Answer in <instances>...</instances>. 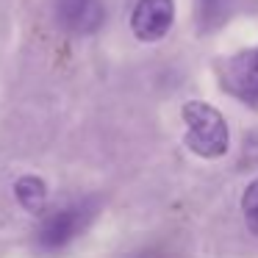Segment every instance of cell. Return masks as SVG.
Segmentation results:
<instances>
[{"label": "cell", "instance_id": "4", "mask_svg": "<svg viewBox=\"0 0 258 258\" xmlns=\"http://www.w3.org/2000/svg\"><path fill=\"white\" fill-rule=\"evenodd\" d=\"M175 20L172 0H136L131 14V31L139 42H158L167 36Z\"/></svg>", "mask_w": 258, "mask_h": 258}, {"label": "cell", "instance_id": "6", "mask_svg": "<svg viewBox=\"0 0 258 258\" xmlns=\"http://www.w3.org/2000/svg\"><path fill=\"white\" fill-rule=\"evenodd\" d=\"M14 197L28 214H42L47 206V186L39 175H23L14 180Z\"/></svg>", "mask_w": 258, "mask_h": 258}, {"label": "cell", "instance_id": "5", "mask_svg": "<svg viewBox=\"0 0 258 258\" xmlns=\"http://www.w3.org/2000/svg\"><path fill=\"white\" fill-rule=\"evenodd\" d=\"M56 14L73 34H92L103 23L100 0H56Z\"/></svg>", "mask_w": 258, "mask_h": 258}, {"label": "cell", "instance_id": "2", "mask_svg": "<svg viewBox=\"0 0 258 258\" xmlns=\"http://www.w3.org/2000/svg\"><path fill=\"white\" fill-rule=\"evenodd\" d=\"M92 203L84 200V203H70V206H61L56 208L53 214H47L42 219L39 230H36V241H39L42 250H61L67 247L81 230L89 225L92 219Z\"/></svg>", "mask_w": 258, "mask_h": 258}, {"label": "cell", "instance_id": "3", "mask_svg": "<svg viewBox=\"0 0 258 258\" xmlns=\"http://www.w3.org/2000/svg\"><path fill=\"white\" fill-rule=\"evenodd\" d=\"M219 78L228 95L250 108H258V47L230 56L219 70Z\"/></svg>", "mask_w": 258, "mask_h": 258}, {"label": "cell", "instance_id": "1", "mask_svg": "<svg viewBox=\"0 0 258 258\" xmlns=\"http://www.w3.org/2000/svg\"><path fill=\"white\" fill-rule=\"evenodd\" d=\"M186 122V147L200 158H222L228 153L230 134L225 117L214 106L200 100H189L180 108Z\"/></svg>", "mask_w": 258, "mask_h": 258}, {"label": "cell", "instance_id": "8", "mask_svg": "<svg viewBox=\"0 0 258 258\" xmlns=\"http://www.w3.org/2000/svg\"><path fill=\"white\" fill-rule=\"evenodd\" d=\"M200 6V17H203V25H217V20H222V12H225V0H197Z\"/></svg>", "mask_w": 258, "mask_h": 258}, {"label": "cell", "instance_id": "7", "mask_svg": "<svg viewBox=\"0 0 258 258\" xmlns=\"http://www.w3.org/2000/svg\"><path fill=\"white\" fill-rule=\"evenodd\" d=\"M241 214H244V225L252 236H258V178L250 180L241 195Z\"/></svg>", "mask_w": 258, "mask_h": 258}]
</instances>
